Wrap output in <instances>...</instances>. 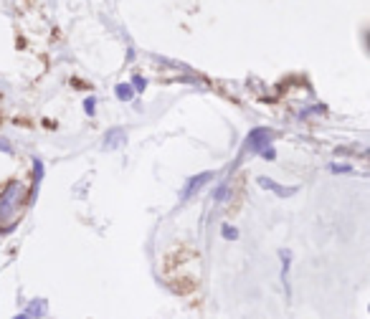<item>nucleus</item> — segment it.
Segmentation results:
<instances>
[{"label": "nucleus", "instance_id": "13", "mask_svg": "<svg viewBox=\"0 0 370 319\" xmlns=\"http://www.w3.org/2000/svg\"><path fill=\"white\" fill-rule=\"evenodd\" d=\"M261 157H264V160H274L276 152H274V150H271V147H267V150H264V152H261Z\"/></svg>", "mask_w": 370, "mask_h": 319}, {"label": "nucleus", "instance_id": "5", "mask_svg": "<svg viewBox=\"0 0 370 319\" xmlns=\"http://www.w3.org/2000/svg\"><path fill=\"white\" fill-rule=\"evenodd\" d=\"M41 307H46V304H43V299H36V302L28 307V311H21V314H18V317H13V319H39L41 311H36V309H41Z\"/></svg>", "mask_w": 370, "mask_h": 319}, {"label": "nucleus", "instance_id": "6", "mask_svg": "<svg viewBox=\"0 0 370 319\" xmlns=\"http://www.w3.org/2000/svg\"><path fill=\"white\" fill-rule=\"evenodd\" d=\"M279 256H282V284H284V291H287V294H289V279H287V276H289V254H287V251H282V254H279Z\"/></svg>", "mask_w": 370, "mask_h": 319}, {"label": "nucleus", "instance_id": "9", "mask_svg": "<svg viewBox=\"0 0 370 319\" xmlns=\"http://www.w3.org/2000/svg\"><path fill=\"white\" fill-rule=\"evenodd\" d=\"M226 195H229V185H220L218 190L213 193V200H216V203H223V200H226Z\"/></svg>", "mask_w": 370, "mask_h": 319}, {"label": "nucleus", "instance_id": "14", "mask_svg": "<svg viewBox=\"0 0 370 319\" xmlns=\"http://www.w3.org/2000/svg\"><path fill=\"white\" fill-rule=\"evenodd\" d=\"M0 150H6V152H10V145H8V142H0Z\"/></svg>", "mask_w": 370, "mask_h": 319}, {"label": "nucleus", "instance_id": "2", "mask_svg": "<svg viewBox=\"0 0 370 319\" xmlns=\"http://www.w3.org/2000/svg\"><path fill=\"white\" fill-rule=\"evenodd\" d=\"M271 140H274V132H271V130H267V127H256V130L249 132L244 147L249 150V152H264L267 147H271Z\"/></svg>", "mask_w": 370, "mask_h": 319}, {"label": "nucleus", "instance_id": "3", "mask_svg": "<svg viewBox=\"0 0 370 319\" xmlns=\"http://www.w3.org/2000/svg\"><path fill=\"white\" fill-rule=\"evenodd\" d=\"M211 178H213V172H201V175H193V178L185 183V187H183V200L193 198V195H196L198 190H201V187H203Z\"/></svg>", "mask_w": 370, "mask_h": 319}, {"label": "nucleus", "instance_id": "12", "mask_svg": "<svg viewBox=\"0 0 370 319\" xmlns=\"http://www.w3.org/2000/svg\"><path fill=\"white\" fill-rule=\"evenodd\" d=\"M132 89L142 92V89H145V79H142V76H134V86H132Z\"/></svg>", "mask_w": 370, "mask_h": 319}, {"label": "nucleus", "instance_id": "4", "mask_svg": "<svg viewBox=\"0 0 370 319\" xmlns=\"http://www.w3.org/2000/svg\"><path fill=\"white\" fill-rule=\"evenodd\" d=\"M259 185L267 187V190H271V193L282 195V198H289V195L297 193V187H284L279 185V183H274V180H267V178H259Z\"/></svg>", "mask_w": 370, "mask_h": 319}, {"label": "nucleus", "instance_id": "10", "mask_svg": "<svg viewBox=\"0 0 370 319\" xmlns=\"http://www.w3.org/2000/svg\"><path fill=\"white\" fill-rule=\"evenodd\" d=\"M94 107H96V99H94V96H89V99L84 101V110H87L89 117H92V114H94V112H96Z\"/></svg>", "mask_w": 370, "mask_h": 319}, {"label": "nucleus", "instance_id": "8", "mask_svg": "<svg viewBox=\"0 0 370 319\" xmlns=\"http://www.w3.org/2000/svg\"><path fill=\"white\" fill-rule=\"evenodd\" d=\"M220 236H223V238H229V241H236L238 238V231L234 226H229V223H226V226L220 228Z\"/></svg>", "mask_w": 370, "mask_h": 319}, {"label": "nucleus", "instance_id": "1", "mask_svg": "<svg viewBox=\"0 0 370 319\" xmlns=\"http://www.w3.org/2000/svg\"><path fill=\"white\" fill-rule=\"evenodd\" d=\"M23 198H25V190L21 183H10V185L3 190V195H0V220H3V223L16 218V213L21 210V205H23Z\"/></svg>", "mask_w": 370, "mask_h": 319}, {"label": "nucleus", "instance_id": "7", "mask_svg": "<svg viewBox=\"0 0 370 319\" xmlns=\"http://www.w3.org/2000/svg\"><path fill=\"white\" fill-rule=\"evenodd\" d=\"M117 99H122V101H130L134 96V89H132V84H117Z\"/></svg>", "mask_w": 370, "mask_h": 319}, {"label": "nucleus", "instance_id": "11", "mask_svg": "<svg viewBox=\"0 0 370 319\" xmlns=\"http://www.w3.org/2000/svg\"><path fill=\"white\" fill-rule=\"evenodd\" d=\"M332 172H350V165H330Z\"/></svg>", "mask_w": 370, "mask_h": 319}]
</instances>
